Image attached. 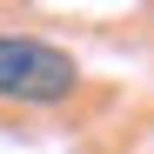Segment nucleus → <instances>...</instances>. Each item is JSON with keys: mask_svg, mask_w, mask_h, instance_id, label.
<instances>
[{"mask_svg": "<svg viewBox=\"0 0 154 154\" xmlns=\"http://www.w3.org/2000/svg\"><path fill=\"white\" fill-rule=\"evenodd\" d=\"M81 67L74 54H60L54 40L34 34H0V100H27V107H47V100H67Z\"/></svg>", "mask_w": 154, "mask_h": 154, "instance_id": "1", "label": "nucleus"}]
</instances>
